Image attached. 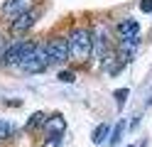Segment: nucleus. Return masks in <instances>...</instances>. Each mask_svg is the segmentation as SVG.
I'll use <instances>...</instances> for the list:
<instances>
[{
    "instance_id": "obj_13",
    "label": "nucleus",
    "mask_w": 152,
    "mask_h": 147,
    "mask_svg": "<svg viewBox=\"0 0 152 147\" xmlns=\"http://www.w3.org/2000/svg\"><path fill=\"white\" fill-rule=\"evenodd\" d=\"M15 132V125L12 120H0V142H7Z\"/></svg>"
},
{
    "instance_id": "obj_17",
    "label": "nucleus",
    "mask_w": 152,
    "mask_h": 147,
    "mask_svg": "<svg viewBox=\"0 0 152 147\" xmlns=\"http://www.w3.org/2000/svg\"><path fill=\"white\" fill-rule=\"evenodd\" d=\"M128 147H132V145H128Z\"/></svg>"
},
{
    "instance_id": "obj_12",
    "label": "nucleus",
    "mask_w": 152,
    "mask_h": 147,
    "mask_svg": "<svg viewBox=\"0 0 152 147\" xmlns=\"http://www.w3.org/2000/svg\"><path fill=\"white\" fill-rule=\"evenodd\" d=\"M125 127H128V120H120L118 125H115V130H113V135H110V147H115V145H120V140H123V135H125Z\"/></svg>"
},
{
    "instance_id": "obj_2",
    "label": "nucleus",
    "mask_w": 152,
    "mask_h": 147,
    "mask_svg": "<svg viewBox=\"0 0 152 147\" xmlns=\"http://www.w3.org/2000/svg\"><path fill=\"white\" fill-rule=\"evenodd\" d=\"M115 52V44H113V32L108 25H96L93 27V59L103 61L106 56H110Z\"/></svg>"
},
{
    "instance_id": "obj_8",
    "label": "nucleus",
    "mask_w": 152,
    "mask_h": 147,
    "mask_svg": "<svg viewBox=\"0 0 152 147\" xmlns=\"http://www.w3.org/2000/svg\"><path fill=\"white\" fill-rule=\"evenodd\" d=\"M64 145V132L59 130H47L39 140V147H61Z\"/></svg>"
},
{
    "instance_id": "obj_6",
    "label": "nucleus",
    "mask_w": 152,
    "mask_h": 147,
    "mask_svg": "<svg viewBox=\"0 0 152 147\" xmlns=\"http://www.w3.org/2000/svg\"><path fill=\"white\" fill-rule=\"evenodd\" d=\"M39 15H42V7H34V10H30V12H25V15H20V17H15L12 22H7V32L15 34V37H25V34H30V29L37 25Z\"/></svg>"
},
{
    "instance_id": "obj_7",
    "label": "nucleus",
    "mask_w": 152,
    "mask_h": 147,
    "mask_svg": "<svg viewBox=\"0 0 152 147\" xmlns=\"http://www.w3.org/2000/svg\"><path fill=\"white\" fill-rule=\"evenodd\" d=\"M113 32H115L118 39H128V37H140V22L135 17H123L115 22L113 27Z\"/></svg>"
},
{
    "instance_id": "obj_1",
    "label": "nucleus",
    "mask_w": 152,
    "mask_h": 147,
    "mask_svg": "<svg viewBox=\"0 0 152 147\" xmlns=\"http://www.w3.org/2000/svg\"><path fill=\"white\" fill-rule=\"evenodd\" d=\"M66 37H69L71 61L86 64L88 59H93V27L91 25H74L66 32Z\"/></svg>"
},
{
    "instance_id": "obj_5",
    "label": "nucleus",
    "mask_w": 152,
    "mask_h": 147,
    "mask_svg": "<svg viewBox=\"0 0 152 147\" xmlns=\"http://www.w3.org/2000/svg\"><path fill=\"white\" fill-rule=\"evenodd\" d=\"M37 5H39V0H0V20L7 25L15 17L34 10Z\"/></svg>"
},
{
    "instance_id": "obj_10",
    "label": "nucleus",
    "mask_w": 152,
    "mask_h": 147,
    "mask_svg": "<svg viewBox=\"0 0 152 147\" xmlns=\"http://www.w3.org/2000/svg\"><path fill=\"white\" fill-rule=\"evenodd\" d=\"M44 130H59V132H66V120L61 113H52L44 123Z\"/></svg>"
},
{
    "instance_id": "obj_14",
    "label": "nucleus",
    "mask_w": 152,
    "mask_h": 147,
    "mask_svg": "<svg viewBox=\"0 0 152 147\" xmlns=\"http://www.w3.org/2000/svg\"><path fill=\"white\" fill-rule=\"evenodd\" d=\"M113 96H115V103H118V108H123V103H125V98L130 96V91H128V88H118V91L113 93Z\"/></svg>"
},
{
    "instance_id": "obj_4",
    "label": "nucleus",
    "mask_w": 152,
    "mask_h": 147,
    "mask_svg": "<svg viewBox=\"0 0 152 147\" xmlns=\"http://www.w3.org/2000/svg\"><path fill=\"white\" fill-rule=\"evenodd\" d=\"M47 39V49H49V59L52 64H66L71 61V52H69V37L56 32V34H49L44 37Z\"/></svg>"
},
{
    "instance_id": "obj_16",
    "label": "nucleus",
    "mask_w": 152,
    "mask_h": 147,
    "mask_svg": "<svg viewBox=\"0 0 152 147\" xmlns=\"http://www.w3.org/2000/svg\"><path fill=\"white\" fill-rule=\"evenodd\" d=\"M140 10L142 12H152V0H140Z\"/></svg>"
},
{
    "instance_id": "obj_9",
    "label": "nucleus",
    "mask_w": 152,
    "mask_h": 147,
    "mask_svg": "<svg viewBox=\"0 0 152 147\" xmlns=\"http://www.w3.org/2000/svg\"><path fill=\"white\" fill-rule=\"evenodd\" d=\"M47 115L44 110H37V113H32L30 118H27V123H25V130L27 132H34V130H39V127H44V123H47Z\"/></svg>"
},
{
    "instance_id": "obj_3",
    "label": "nucleus",
    "mask_w": 152,
    "mask_h": 147,
    "mask_svg": "<svg viewBox=\"0 0 152 147\" xmlns=\"http://www.w3.org/2000/svg\"><path fill=\"white\" fill-rule=\"evenodd\" d=\"M34 44H37V39H17V42H10V44L5 47V52H3L0 59H3L5 66H12V69H15V66L34 49Z\"/></svg>"
},
{
    "instance_id": "obj_15",
    "label": "nucleus",
    "mask_w": 152,
    "mask_h": 147,
    "mask_svg": "<svg viewBox=\"0 0 152 147\" xmlns=\"http://www.w3.org/2000/svg\"><path fill=\"white\" fill-rule=\"evenodd\" d=\"M59 81L61 83H74L76 81V74L74 71H59Z\"/></svg>"
},
{
    "instance_id": "obj_11",
    "label": "nucleus",
    "mask_w": 152,
    "mask_h": 147,
    "mask_svg": "<svg viewBox=\"0 0 152 147\" xmlns=\"http://www.w3.org/2000/svg\"><path fill=\"white\" fill-rule=\"evenodd\" d=\"M108 135H110V125H108V123H101L96 130H93V137H91V140H93V145H103V142L108 140Z\"/></svg>"
}]
</instances>
